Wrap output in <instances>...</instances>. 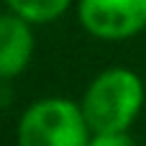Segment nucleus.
<instances>
[{
    "label": "nucleus",
    "mask_w": 146,
    "mask_h": 146,
    "mask_svg": "<svg viewBox=\"0 0 146 146\" xmlns=\"http://www.w3.org/2000/svg\"><path fill=\"white\" fill-rule=\"evenodd\" d=\"M144 80L128 67L103 69L82 95V113L95 131H128L144 110Z\"/></svg>",
    "instance_id": "obj_1"
},
{
    "label": "nucleus",
    "mask_w": 146,
    "mask_h": 146,
    "mask_svg": "<svg viewBox=\"0 0 146 146\" xmlns=\"http://www.w3.org/2000/svg\"><path fill=\"white\" fill-rule=\"evenodd\" d=\"M92 128L82 105L69 98H41L31 103L15 131L18 146H87Z\"/></svg>",
    "instance_id": "obj_2"
},
{
    "label": "nucleus",
    "mask_w": 146,
    "mask_h": 146,
    "mask_svg": "<svg viewBox=\"0 0 146 146\" xmlns=\"http://www.w3.org/2000/svg\"><path fill=\"white\" fill-rule=\"evenodd\" d=\"M80 23L103 41H123L146 28V0H80Z\"/></svg>",
    "instance_id": "obj_3"
},
{
    "label": "nucleus",
    "mask_w": 146,
    "mask_h": 146,
    "mask_svg": "<svg viewBox=\"0 0 146 146\" xmlns=\"http://www.w3.org/2000/svg\"><path fill=\"white\" fill-rule=\"evenodd\" d=\"M36 46L33 23L13 10L0 13V80H13L31 64Z\"/></svg>",
    "instance_id": "obj_4"
},
{
    "label": "nucleus",
    "mask_w": 146,
    "mask_h": 146,
    "mask_svg": "<svg viewBox=\"0 0 146 146\" xmlns=\"http://www.w3.org/2000/svg\"><path fill=\"white\" fill-rule=\"evenodd\" d=\"M5 5H8V10L26 18L28 23L41 26V23H51L62 13H67L72 0H5Z\"/></svg>",
    "instance_id": "obj_5"
},
{
    "label": "nucleus",
    "mask_w": 146,
    "mask_h": 146,
    "mask_svg": "<svg viewBox=\"0 0 146 146\" xmlns=\"http://www.w3.org/2000/svg\"><path fill=\"white\" fill-rule=\"evenodd\" d=\"M87 146H136L128 131H95Z\"/></svg>",
    "instance_id": "obj_6"
}]
</instances>
